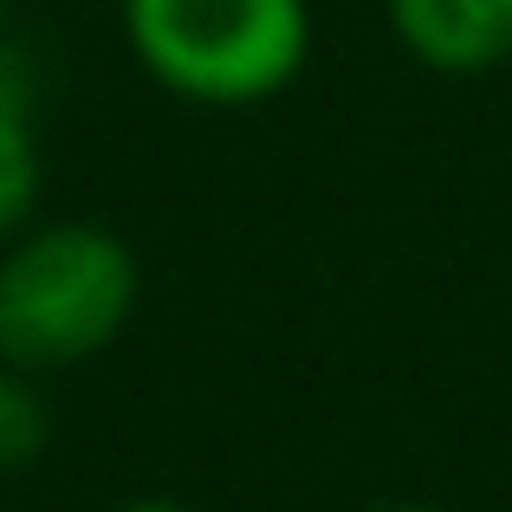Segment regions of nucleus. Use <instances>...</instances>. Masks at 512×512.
<instances>
[{
  "label": "nucleus",
  "mask_w": 512,
  "mask_h": 512,
  "mask_svg": "<svg viewBox=\"0 0 512 512\" xmlns=\"http://www.w3.org/2000/svg\"><path fill=\"white\" fill-rule=\"evenodd\" d=\"M0 39H7V0H0Z\"/></svg>",
  "instance_id": "8"
},
{
  "label": "nucleus",
  "mask_w": 512,
  "mask_h": 512,
  "mask_svg": "<svg viewBox=\"0 0 512 512\" xmlns=\"http://www.w3.org/2000/svg\"><path fill=\"white\" fill-rule=\"evenodd\" d=\"M52 435H59V415L46 402V376L20 370V363L0 357V474H26V467L46 461Z\"/></svg>",
  "instance_id": "5"
},
{
  "label": "nucleus",
  "mask_w": 512,
  "mask_h": 512,
  "mask_svg": "<svg viewBox=\"0 0 512 512\" xmlns=\"http://www.w3.org/2000/svg\"><path fill=\"white\" fill-rule=\"evenodd\" d=\"M130 59L195 111H260L312 65V0H117Z\"/></svg>",
  "instance_id": "2"
},
{
  "label": "nucleus",
  "mask_w": 512,
  "mask_h": 512,
  "mask_svg": "<svg viewBox=\"0 0 512 512\" xmlns=\"http://www.w3.org/2000/svg\"><path fill=\"white\" fill-rule=\"evenodd\" d=\"M363 512H454L441 500H383V506H363Z\"/></svg>",
  "instance_id": "7"
},
{
  "label": "nucleus",
  "mask_w": 512,
  "mask_h": 512,
  "mask_svg": "<svg viewBox=\"0 0 512 512\" xmlns=\"http://www.w3.org/2000/svg\"><path fill=\"white\" fill-rule=\"evenodd\" d=\"M39 65L26 46L0 39V247L33 227L46 195V156H39Z\"/></svg>",
  "instance_id": "4"
},
{
  "label": "nucleus",
  "mask_w": 512,
  "mask_h": 512,
  "mask_svg": "<svg viewBox=\"0 0 512 512\" xmlns=\"http://www.w3.org/2000/svg\"><path fill=\"white\" fill-rule=\"evenodd\" d=\"M389 33L441 78H487L512 65V0H383Z\"/></svg>",
  "instance_id": "3"
},
{
  "label": "nucleus",
  "mask_w": 512,
  "mask_h": 512,
  "mask_svg": "<svg viewBox=\"0 0 512 512\" xmlns=\"http://www.w3.org/2000/svg\"><path fill=\"white\" fill-rule=\"evenodd\" d=\"M117 512H195V506H182V500H163V493H143V500H124Z\"/></svg>",
  "instance_id": "6"
},
{
  "label": "nucleus",
  "mask_w": 512,
  "mask_h": 512,
  "mask_svg": "<svg viewBox=\"0 0 512 512\" xmlns=\"http://www.w3.org/2000/svg\"><path fill=\"white\" fill-rule=\"evenodd\" d=\"M143 266L104 221H33L0 247V357L65 376L130 331Z\"/></svg>",
  "instance_id": "1"
}]
</instances>
